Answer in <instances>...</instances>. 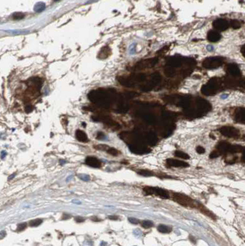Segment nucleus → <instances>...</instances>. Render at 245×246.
Listing matches in <instances>:
<instances>
[{
    "mask_svg": "<svg viewBox=\"0 0 245 246\" xmlns=\"http://www.w3.org/2000/svg\"><path fill=\"white\" fill-rule=\"evenodd\" d=\"M173 199L181 205L186 207H198L200 204L187 195L182 193H174L173 194Z\"/></svg>",
    "mask_w": 245,
    "mask_h": 246,
    "instance_id": "f257e3e1",
    "label": "nucleus"
},
{
    "mask_svg": "<svg viewBox=\"0 0 245 246\" xmlns=\"http://www.w3.org/2000/svg\"><path fill=\"white\" fill-rule=\"evenodd\" d=\"M144 191L147 195H155L162 198H169V194L168 191L161 188L147 186L144 188Z\"/></svg>",
    "mask_w": 245,
    "mask_h": 246,
    "instance_id": "f03ea898",
    "label": "nucleus"
},
{
    "mask_svg": "<svg viewBox=\"0 0 245 246\" xmlns=\"http://www.w3.org/2000/svg\"><path fill=\"white\" fill-rule=\"evenodd\" d=\"M130 149L132 152L136 154H148L150 152L149 149L140 144H132L130 145Z\"/></svg>",
    "mask_w": 245,
    "mask_h": 246,
    "instance_id": "7ed1b4c3",
    "label": "nucleus"
},
{
    "mask_svg": "<svg viewBox=\"0 0 245 246\" xmlns=\"http://www.w3.org/2000/svg\"><path fill=\"white\" fill-rule=\"evenodd\" d=\"M166 163L168 165L171 167H187L189 165L187 162H184L182 160L177 159H174V158H168L166 160Z\"/></svg>",
    "mask_w": 245,
    "mask_h": 246,
    "instance_id": "20e7f679",
    "label": "nucleus"
},
{
    "mask_svg": "<svg viewBox=\"0 0 245 246\" xmlns=\"http://www.w3.org/2000/svg\"><path fill=\"white\" fill-rule=\"evenodd\" d=\"M86 163L89 166L94 168H99L101 167L102 163L97 158L95 157L89 156L86 158Z\"/></svg>",
    "mask_w": 245,
    "mask_h": 246,
    "instance_id": "39448f33",
    "label": "nucleus"
},
{
    "mask_svg": "<svg viewBox=\"0 0 245 246\" xmlns=\"http://www.w3.org/2000/svg\"><path fill=\"white\" fill-rule=\"evenodd\" d=\"M76 138L78 140L81 142H87L88 141V138L86 134L81 130H77L76 131Z\"/></svg>",
    "mask_w": 245,
    "mask_h": 246,
    "instance_id": "423d86ee",
    "label": "nucleus"
},
{
    "mask_svg": "<svg viewBox=\"0 0 245 246\" xmlns=\"http://www.w3.org/2000/svg\"><path fill=\"white\" fill-rule=\"evenodd\" d=\"M110 54V50L109 47L105 46L103 47V48H102L100 51L99 52L98 57H99L100 59H106L107 57H109V54Z\"/></svg>",
    "mask_w": 245,
    "mask_h": 246,
    "instance_id": "0eeeda50",
    "label": "nucleus"
},
{
    "mask_svg": "<svg viewBox=\"0 0 245 246\" xmlns=\"http://www.w3.org/2000/svg\"><path fill=\"white\" fill-rule=\"evenodd\" d=\"M230 146L231 145L228 143H220L218 146V151L220 154H225L228 152Z\"/></svg>",
    "mask_w": 245,
    "mask_h": 246,
    "instance_id": "6e6552de",
    "label": "nucleus"
},
{
    "mask_svg": "<svg viewBox=\"0 0 245 246\" xmlns=\"http://www.w3.org/2000/svg\"><path fill=\"white\" fill-rule=\"evenodd\" d=\"M223 133H224L225 135L229 137H235L239 134L236 130L234 128H229L224 129L223 130Z\"/></svg>",
    "mask_w": 245,
    "mask_h": 246,
    "instance_id": "1a4fd4ad",
    "label": "nucleus"
},
{
    "mask_svg": "<svg viewBox=\"0 0 245 246\" xmlns=\"http://www.w3.org/2000/svg\"><path fill=\"white\" fill-rule=\"evenodd\" d=\"M158 230L161 233H169L172 231V228L165 224H160L158 226Z\"/></svg>",
    "mask_w": 245,
    "mask_h": 246,
    "instance_id": "9d476101",
    "label": "nucleus"
},
{
    "mask_svg": "<svg viewBox=\"0 0 245 246\" xmlns=\"http://www.w3.org/2000/svg\"><path fill=\"white\" fill-rule=\"evenodd\" d=\"M174 155L176 157H179V158H183V159L187 160L190 158V156L187 154H186L185 152H184L179 151V150H176L174 152Z\"/></svg>",
    "mask_w": 245,
    "mask_h": 246,
    "instance_id": "9b49d317",
    "label": "nucleus"
},
{
    "mask_svg": "<svg viewBox=\"0 0 245 246\" xmlns=\"http://www.w3.org/2000/svg\"><path fill=\"white\" fill-rule=\"evenodd\" d=\"M43 222V220L41 219H35V220H33L32 221H30L29 222V225L30 226L32 227H35L38 226L40 224H41V223Z\"/></svg>",
    "mask_w": 245,
    "mask_h": 246,
    "instance_id": "f8f14e48",
    "label": "nucleus"
},
{
    "mask_svg": "<svg viewBox=\"0 0 245 246\" xmlns=\"http://www.w3.org/2000/svg\"><path fill=\"white\" fill-rule=\"evenodd\" d=\"M94 148H95L96 150H103V151H105V150H108V149L110 148L108 146L105 144H98V145H95V146H94Z\"/></svg>",
    "mask_w": 245,
    "mask_h": 246,
    "instance_id": "ddd939ff",
    "label": "nucleus"
},
{
    "mask_svg": "<svg viewBox=\"0 0 245 246\" xmlns=\"http://www.w3.org/2000/svg\"><path fill=\"white\" fill-rule=\"evenodd\" d=\"M142 226L145 229H148V228H152L153 226V223L150 220H145V221H142Z\"/></svg>",
    "mask_w": 245,
    "mask_h": 246,
    "instance_id": "4468645a",
    "label": "nucleus"
},
{
    "mask_svg": "<svg viewBox=\"0 0 245 246\" xmlns=\"http://www.w3.org/2000/svg\"><path fill=\"white\" fill-rule=\"evenodd\" d=\"M138 173L139 175L144 176V177H150V176L153 175V173L152 172L147 170H141Z\"/></svg>",
    "mask_w": 245,
    "mask_h": 246,
    "instance_id": "2eb2a0df",
    "label": "nucleus"
},
{
    "mask_svg": "<svg viewBox=\"0 0 245 246\" xmlns=\"http://www.w3.org/2000/svg\"><path fill=\"white\" fill-rule=\"evenodd\" d=\"M107 152L108 154L111 155H113V156H117L119 154V152L115 148H110V147Z\"/></svg>",
    "mask_w": 245,
    "mask_h": 246,
    "instance_id": "dca6fc26",
    "label": "nucleus"
},
{
    "mask_svg": "<svg viewBox=\"0 0 245 246\" xmlns=\"http://www.w3.org/2000/svg\"><path fill=\"white\" fill-rule=\"evenodd\" d=\"M78 177L81 180H83V181H87L90 180V177L86 174H79L78 175Z\"/></svg>",
    "mask_w": 245,
    "mask_h": 246,
    "instance_id": "f3484780",
    "label": "nucleus"
},
{
    "mask_svg": "<svg viewBox=\"0 0 245 246\" xmlns=\"http://www.w3.org/2000/svg\"><path fill=\"white\" fill-rule=\"evenodd\" d=\"M44 8V4L43 3H38L36 5L35 7V10L36 11H43Z\"/></svg>",
    "mask_w": 245,
    "mask_h": 246,
    "instance_id": "a211bd4d",
    "label": "nucleus"
},
{
    "mask_svg": "<svg viewBox=\"0 0 245 246\" xmlns=\"http://www.w3.org/2000/svg\"><path fill=\"white\" fill-rule=\"evenodd\" d=\"M220 155V154L219 152V151H216V150H214V151L212 152L210 154L209 157L211 158H217V157H219V155Z\"/></svg>",
    "mask_w": 245,
    "mask_h": 246,
    "instance_id": "6ab92c4d",
    "label": "nucleus"
},
{
    "mask_svg": "<svg viewBox=\"0 0 245 246\" xmlns=\"http://www.w3.org/2000/svg\"><path fill=\"white\" fill-rule=\"evenodd\" d=\"M27 223H22L19 224L17 226V231H22L26 228Z\"/></svg>",
    "mask_w": 245,
    "mask_h": 246,
    "instance_id": "aec40b11",
    "label": "nucleus"
},
{
    "mask_svg": "<svg viewBox=\"0 0 245 246\" xmlns=\"http://www.w3.org/2000/svg\"><path fill=\"white\" fill-rule=\"evenodd\" d=\"M128 220L130 223L134 224H137L139 223V220L138 219L136 218H132V217L129 218Z\"/></svg>",
    "mask_w": 245,
    "mask_h": 246,
    "instance_id": "412c9836",
    "label": "nucleus"
},
{
    "mask_svg": "<svg viewBox=\"0 0 245 246\" xmlns=\"http://www.w3.org/2000/svg\"><path fill=\"white\" fill-rule=\"evenodd\" d=\"M196 152H197L198 154H204V152H205V150H204V149L203 148V147L198 146V147H196Z\"/></svg>",
    "mask_w": 245,
    "mask_h": 246,
    "instance_id": "4be33fe9",
    "label": "nucleus"
},
{
    "mask_svg": "<svg viewBox=\"0 0 245 246\" xmlns=\"http://www.w3.org/2000/svg\"><path fill=\"white\" fill-rule=\"evenodd\" d=\"M75 221L78 223L83 222V221H84V218H83L81 216H76V217H75Z\"/></svg>",
    "mask_w": 245,
    "mask_h": 246,
    "instance_id": "5701e85b",
    "label": "nucleus"
},
{
    "mask_svg": "<svg viewBox=\"0 0 245 246\" xmlns=\"http://www.w3.org/2000/svg\"><path fill=\"white\" fill-rule=\"evenodd\" d=\"M104 138H105V135H104V134L103 133L99 132V133L97 134V139H103Z\"/></svg>",
    "mask_w": 245,
    "mask_h": 246,
    "instance_id": "b1692460",
    "label": "nucleus"
},
{
    "mask_svg": "<svg viewBox=\"0 0 245 246\" xmlns=\"http://www.w3.org/2000/svg\"><path fill=\"white\" fill-rule=\"evenodd\" d=\"M241 160L244 163H245V147H243V150H242Z\"/></svg>",
    "mask_w": 245,
    "mask_h": 246,
    "instance_id": "393cba45",
    "label": "nucleus"
},
{
    "mask_svg": "<svg viewBox=\"0 0 245 246\" xmlns=\"http://www.w3.org/2000/svg\"><path fill=\"white\" fill-rule=\"evenodd\" d=\"M206 48H207V50H208V51H212V50H214V46L209 45L207 46Z\"/></svg>",
    "mask_w": 245,
    "mask_h": 246,
    "instance_id": "a878e982",
    "label": "nucleus"
},
{
    "mask_svg": "<svg viewBox=\"0 0 245 246\" xmlns=\"http://www.w3.org/2000/svg\"><path fill=\"white\" fill-rule=\"evenodd\" d=\"M108 218L110 219V220H116L118 219V216H115V215H111V216H109Z\"/></svg>",
    "mask_w": 245,
    "mask_h": 246,
    "instance_id": "bb28decb",
    "label": "nucleus"
},
{
    "mask_svg": "<svg viewBox=\"0 0 245 246\" xmlns=\"http://www.w3.org/2000/svg\"><path fill=\"white\" fill-rule=\"evenodd\" d=\"M91 220H93L94 221H99L101 220L100 219H99V218L97 217V216H92V217H91Z\"/></svg>",
    "mask_w": 245,
    "mask_h": 246,
    "instance_id": "cd10ccee",
    "label": "nucleus"
},
{
    "mask_svg": "<svg viewBox=\"0 0 245 246\" xmlns=\"http://www.w3.org/2000/svg\"><path fill=\"white\" fill-rule=\"evenodd\" d=\"M6 154H7V153H6V152H5V151H2V152H1V158H5V157H6Z\"/></svg>",
    "mask_w": 245,
    "mask_h": 246,
    "instance_id": "c85d7f7f",
    "label": "nucleus"
},
{
    "mask_svg": "<svg viewBox=\"0 0 245 246\" xmlns=\"http://www.w3.org/2000/svg\"><path fill=\"white\" fill-rule=\"evenodd\" d=\"M228 95H225V94H223L222 95H221V96H220V98L221 99H225L226 98H228Z\"/></svg>",
    "mask_w": 245,
    "mask_h": 246,
    "instance_id": "c756f323",
    "label": "nucleus"
},
{
    "mask_svg": "<svg viewBox=\"0 0 245 246\" xmlns=\"http://www.w3.org/2000/svg\"><path fill=\"white\" fill-rule=\"evenodd\" d=\"M14 176H15V174H13V175H11V177H9V180H11V179H12V178H13V177H14Z\"/></svg>",
    "mask_w": 245,
    "mask_h": 246,
    "instance_id": "7c9ffc66",
    "label": "nucleus"
}]
</instances>
